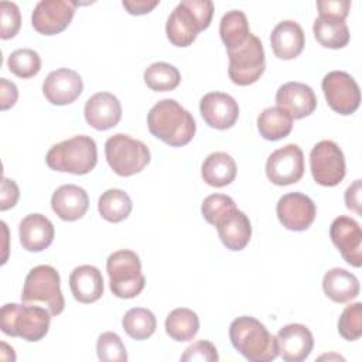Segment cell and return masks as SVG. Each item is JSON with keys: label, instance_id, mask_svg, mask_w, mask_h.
Here are the masks:
<instances>
[{"label": "cell", "instance_id": "7", "mask_svg": "<svg viewBox=\"0 0 362 362\" xmlns=\"http://www.w3.org/2000/svg\"><path fill=\"white\" fill-rule=\"evenodd\" d=\"M21 301L24 304L42 303L51 315L61 314L65 307V300L61 291L58 272L48 264H40L31 269L24 280Z\"/></svg>", "mask_w": 362, "mask_h": 362}, {"label": "cell", "instance_id": "38", "mask_svg": "<svg viewBox=\"0 0 362 362\" xmlns=\"http://www.w3.org/2000/svg\"><path fill=\"white\" fill-rule=\"evenodd\" d=\"M0 37L3 40H8L16 37L21 25V14L20 8L13 1H1L0 3Z\"/></svg>", "mask_w": 362, "mask_h": 362}, {"label": "cell", "instance_id": "30", "mask_svg": "<svg viewBox=\"0 0 362 362\" xmlns=\"http://www.w3.org/2000/svg\"><path fill=\"white\" fill-rule=\"evenodd\" d=\"M133 204L127 192L119 188L106 189L98 201V211L100 216L107 222H122L132 212Z\"/></svg>", "mask_w": 362, "mask_h": 362}, {"label": "cell", "instance_id": "18", "mask_svg": "<svg viewBox=\"0 0 362 362\" xmlns=\"http://www.w3.org/2000/svg\"><path fill=\"white\" fill-rule=\"evenodd\" d=\"M218 236L226 249L239 252L245 249L252 236V225L247 215L236 206L222 214L214 223Z\"/></svg>", "mask_w": 362, "mask_h": 362}, {"label": "cell", "instance_id": "11", "mask_svg": "<svg viewBox=\"0 0 362 362\" xmlns=\"http://www.w3.org/2000/svg\"><path fill=\"white\" fill-rule=\"evenodd\" d=\"M322 92L328 106L339 115L354 113L361 103V90L356 81L344 71H331L322 79Z\"/></svg>", "mask_w": 362, "mask_h": 362}, {"label": "cell", "instance_id": "8", "mask_svg": "<svg viewBox=\"0 0 362 362\" xmlns=\"http://www.w3.org/2000/svg\"><path fill=\"white\" fill-rule=\"evenodd\" d=\"M105 156L110 168L120 177H130L140 173L151 158L148 147L127 134L117 133L105 143Z\"/></svg>", "mask_w": 362, "mask_h": 362}, {"label": "cell", "instance_id": "23", "mask_svg": "<svg viewBox=\"0 0 362 362\" xmlns=\"http://www.w3.org/2000/svg\"><path fill=\"white\" fill-rule=\"evenodd\" d=\"M18 236L23 249L28 252H41L47 249L55 236L52 222L42 214H30L18 225Z\"/></svg>", "mask_w": 362, "mask_h": 362}, {"label": "cell", "instance_id": "14", "mask_svg": "<svg viewBox=\"0 0 362 362\" xmlns=\"http://www.w3.org/2000/svg\"><path fill=\"white\" fill-rule=\"evenodd\" d=\"M280 223L288 230H305L315 219L317 208L313 199L303 192H288L283 195L276 206Z\"/></svg>", "mask_w": 362, "mask_h": 362}, {"label": "cell", "instance_id": "10", "mask_svg": "<svg viewBox=\"0 0 362 362\" xmlns=\"http://www.w3.org/2000/svg\"><path fill=\"white\" fill-rule=\"evenodd\" d=\"M310 170L314 181L322 187H335L345 177V157L332 140H321L310 153Z\"/></svg>", "mask_w": 362, "mask_h": 362}, {"label": "cell", "instance_id": "33", "mask_svg": "<svg viewBox=\"0 0 362 362\" xmlns=\"http://www.w3.org/2000/svg\"><path fill=\"white\" fill-rule=\"evenodd\" d=\"M122 327L130 338L136 341H143L154 334L157 320L150 310L134 307L130 308L122 318Z\"/></svg>", "mask_w": 362, "mask_h": 362}, {"label": "cell", "instance_id": "36", "mask_svg": "<svg viewBox=\"0 0 362 362\" xmlns=\"http://www.w3.org/2000/svg\"><path fill=\"white\" fill-rule=\"evenodd\" d=\"M96 352L99 361L103 362H126L127 352L124 344L116 332L107 331L99 335L96 342Z\"/></svg>", "mask_w": 362, "mask_h": 362}, {"label": "cell", "instance_id": "31", "mask_svg": "<svg viewBox=\"0 0 362 362\" xmlns=\"http://www.w3.org/2000/svg\"><path fill=\"white\" fill-rule=\"evenodd\" d=\"M219 34L228 51L242 45L250 35L246 14L240 10L226 11L219 23Z\"/></svg>", "mask_w": 362, "mask_h": 362}, {"label": "cell", "instance_id": "34", "mask_svg": "<svg viewBox=\"0 0 362 362\" xmlns=\"http://www.w3.org/2000/svg\"><path fill=\"white\" fill-rule=\"evenodd\" d=\"M146 85L156 92H167L175 89L181 82L180 71L168 62H154L144 71Z\"/></svg>", "mask_w": 362, "mask_h": 362}, {"label": "cell", "instance_id": "43", "mask_svg": "<svg viewBox=\"0 0 362 362\" xmlns=\"http://www.w3.org/2000/svg\"><path fill=\"white\" fill-rule=\"evenodd\" d=\"M0 98H1V110H7L11 106H14L18 98L17 86L13 82L7 81L6 78L0 79Z\"/></svg>", "mask_w": 362, "mask_h": 362}, {"label": "cell", "instance_id": "32", "mask_svg": "<svg viewBox=\"0 0 362 362\" xmlns=\"http://www.w3.org/2000/svg\"><path fill=\"white\" fill-rule=\"evenodd\" d=\"M315 40L325 48H344L349 42V28L345 21L318 17L313 25Z\"/></svg>", "mask_w": 362, "mask_h": 362}, {"label": "cell", "instance_id": "25", "mask_svg": "<svg viewBox=\"0 0 362 362\" xmlns=\"http://www.w3.org/2000/svg\"><path fill=\"white\" fill-rule=\"evenodd\" d=\"M69 288L76 301L90 304L98 301L103 294V277L98 267L82 264L75 267L69 274Z\"/></svg>", "mask_w": 362, "mask_h": 362}, {"label": "cell", "instance_id": "6", "mask_svg": "<svg viewBox=\"0 0 362 362\" xmlns=\"http://www.w3.org/2000/svg\"><path fill=\"white\" fill-rule=\"evenodd\" d=\"M106 272L110 290L119 298H134L146 286L140 257L133 250L113 252L106 260Z\"/></svg>", "mask_w": 362, "mask_h": 362}, {"label": "cell", "instance_id": "39", "mask_svg": "<svg viewBox=\"0 0 362 362\" xmlns=\"http://www.w3.org/2000/svg\"><path fill=\"white\" fill-rule=\"evenodd\" d=\"M236 206L235 201L223 194H212L208 195L201 205V214L205 218V221L211 225L215 223V221L225 214L228 209Z\"/></svg>", "mask_w": 362, "mask_h": 362}, {"label": "cell", "instance_id": "21", "mask_svg": "<svg viewBox=\"0 0 362 362\" xmlns=\"http://www.w3.org/2000/svg\"><path fill=\"white\" fill-rule=\"evenodd\" d=\"M85 119L96 130H109L122 119V105L110 92H98L85 103Z\"/></svg>", "mask_w": 362, "mask_h": 362}, {"label": "cell", "instance_id": "4", "mask_svg": "<svg viewBox=\"0 0 362 362\" xmlns=\"http://www.w3.org/2000/svg\"><path fill=\"white\" fill-rule=\"evenodd\" d=\"M45 163L55 171L75 175L88 174L98 163L96 143L89 136H74L54 144L45 156Z\"/></svg>", "mask_w": 362, "mask_h": 362}, {"label": "cell", "instance_id": "1", "mask_svg": "<svg viewBox=\"0 0 362 362\" xmlns=\"http://www.w3.org/2000/svg\"><path fill=\"white\" fill-rule=\"evenodd\" d=\"M147 126L153 136L171 147L188 144L197 130L192 115L174 99L157 102L147 113Z\"/></svg>", "mask_w": 362, "mask_h": 362}, {"label": "cell", "instance_id": "37", "mask_svg": "<svg viewBox=\"0 0 362 362\" xmlns=\"http://www.w3.org/2000/svg\"><path fill=\"white\" fill-rule=\"evenodd\" d=\"M338 332L346 341H356L362 334V304L346 305L338 320Z\"/></svg>", "mask_w": 362, "mask_h": 362}, {"label": "cell", "instance_id": "3", "mask_svg": "<svg viewBox=\"0 0 362 362\" xmlns=\"http://www.w3.org/2000/svg\"><path fill=\"white\" fill-rule=\"evenodd\" d=\"M212 16L214 3L211 0H182L167 18L168 41L175 47L191 45L198 34L209 27Z\"/></svg>", "mask_w": 362, "mask_h": 362}, {"label": "cell", "instance_id": "20", "mask_svg": "<svg viewBox=\"0 0 362 362\" xmlns=\"http://www.w3.org/2000/svg\"><path fill=\"white\" fill-rule=\"evenodd\" d=\"M276 103L293 119H303L315 110L317 98L311 86L303 82H287L277 89Z\"/></svg>", "mask_w": 362, "mask_h": 362}, {"label": "cell", "instance_id": "42", "mask_svg": "<svg viewBox=\"0 0 362 362\" xmlns=\"http://www.w3.org/2000/svg\"><path fill=\"white\" fill-rule=\"evenodd\" d=\"M20 197V191L17 184L13 180L3 177L1 180V192H0V209L7 211L13 208Z\"/></svg>", "mask_w": 362, "mask_h": 362}, {"label": "cell", "instance_id": "27", "mask_svg": "<svg viewBox=\"0 0 362 362\" xmlns=\"http://www.w3.org/2000/svg\"><path fill=\"white\" fill-rule=\"evenodd\" d=\"M236 163L228 153L215 151L211 153L202 163L201 175L202 180L215 188L229 185L236 177Z\"/></svg>", "mask_w": 362, "mask_h": 362}, {"label": "cell", "instance_id": "5", "mask_svg": "<svg viewBox=\"0 0 362 362\" xmlns=\"http://www.w3.org/2000/svg\"><path fill=\"white\" fill-rule=\"evenodd\" d=\"M51 313L40 305L8 303L0 311V328L8 337L28 342L42 339L49 329Z\"/></svg>", "mask_w": 362, "mask_h": 362}, {"label": "cell", "instance_id": "29", "mask_svg": "<svg viewBox=\"0 0 362 362\" xmlns=\"http://www.w3.org/2000/svg\"><path fill=\"white\" fill-rule=\"evenodd\" d=\"M165 332L177 342L191 341L199 329L198 315L185 307L173 310L165 318Z\"/></svg>", "mask_w": 362, "mask_h": 362}, {"label": "cell", "instance_id": "2", "mask_svg": "<svg viewBox=\"0 0 362 362\" xmlns=\"http://www.w3.org/2000/svg\"><path fill=\"white\" fill-rule=\"evenodd\" d=\"M233 348L250 362H270L279 356L277 341L256 318L242 315L229 325Z\"/></svg>", "mask_w": 362, "mask_h": 362}, {"label": "cell", "instance_id": "13", "mask_svg": "<svg viewBox=\"0 0 362 362\" xmlns=\"http://www.w3.org/2000/svg\"><path fill=\"white\" fill-rule=\"evenodd\" d=\"M76 6L69 0H41L34 7L31 24L40 34L55 35L69 25Z\"/></svg>", "mask_w": 362, "mask_h": 362}, {"label": "cell", "instance_id": "22", "mask_svg": "<svg viewBox=\"0 0 362 362\" xmlns=\"http://www.w3.org/2000/svg\"><path fill=\"white\" fill-rule=\"evenodd\" d=\"M89 206L88 192L75 184H65L57 188L51 197V208L62 221L81 219Z\"/></svg>", "mask_w": 362, "mask_h": 362}, {"label": "cell", "instance_id": "17", "mask_svg": "<svg viewBox=\"0 0 362 362\" xmlns=\"http://www.w3.org/2000/svg\"><path fill=\"white\" fill-rule=\"evenodd\" d=\"M199 113L208 126L218 130H226L236 123L239 117V106L228 93L209 92L199 102Z\"/></svg>", "mask_w": 362, "mask_h": 362}, {"label": "cell", "instance_id": "16", "mask_svg": "<svg viewBox=\"0 0 362 362\" xmlns=\"http://www.w3.org/2000/svg\"><path fill=\"white\" fill-rule=\"evenodd\" d=\"M83 90V82L78 72L59 68L48 74L42 83V93L51 105L64 106L75 102Z\"/></svg>", "mask_w": 362, "mask_h": 362}, {"label": "cell", "instance_id": "45", "mask_svg": "<svg viewBox=\"0 0 362 362\" xmlns=\"http://www.w3.org/2000/svg\"><path fill=\"white\" fill-rule=\"evenodd\" d=\"M346 208L361 214V180H355L345 191Z\"/></svg>", "mask_w": 362, "mask_h": 362}, {"label": "cell", "instance_id": "44", "mask_svg": "<svg viewBox=\"0 0 362 362\" xmlns=\"http://www.w3.org/2000/svg\"><path fill=\"white\" fill-rule=\"evenodd\" d=\"M122 6L127 10L129 14L133 16H141V14H147L150 13L156 6H158V0H124L122 1Z\"/></svg>", "mask_w": 362, "mask_h": 362}, {"label": "cell", "instance_id": "19", "mask_svg": "<svg viewBox=\"0 0 362 362\" xmlns=\"http://www.w3.org/2000/svg\"><path fill=\"white\" fill-rule=\"evenodd\" d=\"M277 351L286 362H301L311 354L314 338L303 324H287L277 332Z\"/></svg>", "mask_w": 362, "mask_h": 362}, {"label": "cell", "instance_id": "15", "mask_svg": "<svg viewBox=\"0 0 362 362\" xmlns=\"http://www.w3.org/2000/svg\"><path fill=\"white\" fill-rule=\"evenodd\" d=\"M332 243L341 252L344 260L354 266L362 264V230L359 223L349 216H338L329 226Z\"/></svg>", "mask_w": 362, "mask_h": 362}, {"label": "cell", "instance_id": "26", "mask_svg": "<svg viewBox=\"0 0 362 362\" xmlns=\"http://www.w3.org/2000/svg\"><path fill=\"white\" fill-rule=\"evenodd\" d=\"M322 290L334 303H348L358 297L359 281L351 272L334 267L324 274Z\"/></svg>", "mask_w": 362, "mask_h": 362}, {"label": "cell", "instance_id": "9", "mask_svg": "<svg viewBox=\"0 0 362 362\" xmlns=\"http://www.w3.org/2000/svg\"><path fill=\"white\" fill-rule=\"evenodd\" d=\"M229 68L228 75L235 85L247 86L255 83L264 72L266 58L262 41L250 33L247 40L228 51Z\"/></svg>", "mask_w": 362, "mask_h": 362}, {"label": "cell", "instance_id": "28", "mask_svg": "<svg viewBox=\"0 0 362 362\" xmlns=\"http://www.w3.org/2000/svg\"><path fill=\"white\" fill-rule=\"evenodd\" d=\"M257 129L263 139L276 141L290 134L293 129V117L279 106L266 107L257 117Z\"/></svg>", "mask_w": 362, "mask_h": 362}, {"label": "cell", "instance_id": "35", "mask_svg": "<svg viewBox=\"0 0 362 362\" xmlns=\"http://www.w3.org/2000/svg\"><path fill=\"white\" fill-rule=\"evenodd\" d=\"M7 66L11 74L18 78L28 79L37 75L41 69V58L37 51L20 48L13 51L7 58Z\"/></svg>", "mask_w": 362, "mask_h": 362}, {"label": "cell", "instance_id": "40", "mask_svg": "<svg viewBox=\"0 0 362 362\" xmlns=\"http://www.w3.org/2000/svg\"><path fill=\"white\" fill-rule=\"evenodd\" d=\"M182 362H216L219 359L215 345L209 341H197L189 345L180 358Z\"/></svg>", "mask_w": 362, "mask_h": 362}, {"label": "cell", "instance_id": "41", "mask_svg": "<svg viewBox=\"0 0 362 362\" xmlns=\"http://www.w3.org/2000/svg\"><path fill=\"white\" fill-rule=\"evenodd\" d=\"M317 8L321 18L345 21L351 8V1L349 0H320L317 1Z\"/></svg>", "mask_w": 362, "mask_h": 362}, {"label": "cell", "instance_id": "12", "mask_svg": "<svg viewBox=\"0 0 362 362\" xmlns=\"http://www.w3.org/2000/svg\"><path fill=\"white\" fill-rule=\"evenodd\" d=\"M304 174V154L297 144H287L274 150L266 161V175L276 185H290Z\"/></svg>", "mask_w": 362, "mask_h": 362}, {"label": "cell", "instance_id": "24", "mask_svg": "<svg viewBox=\"0 0 362 362\" xmlns=\"http://www.w3.org/2000/svg\"><path fill=\"white\" fill-rule=\"evenodd\" d=\"M270 44L277 58L294 59L301 54L305 45L304 31L298 23L283 20L272 30Z\"/></svg>", "mask_w": 362, "mask_h": 362}]
</instances>
